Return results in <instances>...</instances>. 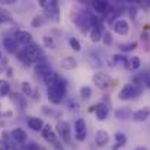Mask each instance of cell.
<instances>
[{"label": "cell", "mask_w": 150, "mask_h": 150, "mask_svg": "<svg viewBox=\"0 0 150 150\" xmlns=\"http://www.w3.org/2000/svg\"><path fill=\"white\" fill-rule=\"evenodd\" d=\"M15 40L18 41V44H22V45H29L31 42H34L32 41V34L29 32V31H23V29H19V31H16L15 32Z\"/></svg>", "instance_id": "cell-7"}, {"label": "cell", "mask_w": 150, "mask_h": 150, "mask_svg": "<svg viewBox=\"0 0 150 150\" xmlns=\"http://www.w3.org/2000/svg\"><path fill=\"white\" fill-rule=\"evenodd\" d=\"M52 147H54V150H66L64 149V146L61 144V142H60V140H57V142L52 144Z\"/></svg>", "instance_id": "cell-39"}, {"label": "cell", "mask_w": 150, "mask_h": 150, "mask_svg": "<svg viewBox=\"0 0 150 150\" xmlns=\"http://www.w3.org/2000/svg\"><path fill=\"white\" fill-rule=\"evenodd\" d=\"M92 82L95 83V86H96L98 89L105 91V89H108L109 85H111V77H109V74L105 73V71H98V73L93 74Z\"/></svg>", "instance_id": "cell-3"}, {"label": "cell", "mask_w": 150, "mask_h": 150, "mask_svg": "<svg viewBox=\"0 0 150 150\" xmlns=\"http://www.w3.org/2000/svg\"><path fill=\"white\" fill-rule=\"evenodd\" d=\"M44 22H45L44 16H42V15H37V16H34V18H32L31 25H32L34 28H41V26L44 25Z\"/></svg>", "instance_id": "cell-30"}, {"label": "cell", "mask_w": 150, "mask_h": 150, "mask_svg": "<svg viewBox=\"0 0 150 150\" xmlns=\"http://www.w3.org/2000/svg\"><path fill=\"white\" fill-rule=\"evenodd\" d=\"M92 7H93V10H95L96 13H99L102 16L111 12V4H109L108 1H102V0L93 1V3H92Z\"/></svg>", "instance_id": "cell-14"}, {"label": "cell", "mask_w": 150, "mask_h": 150, "mask_svg": "<svg viewBox=\"0 0 150 150\" xmlns=\"http://www.w3.org/2000/svg\"><path fill=\"white\" fill-rule=\"evenodd\" d=\"M128 15H130V16H131L133 19H134V18L137 16V9H136V6H131V7L128 9Z\"/></svg>", "instance_id": "cell-38"}, {"label": "cell", "mask_w": 150, "mask_h": 150, "mask_svg": "<svg viewBox=\"0 0 150 150\" xmlns=\"http://www.w3.org/2000/svg\"><path fill=\"white\" fill-rule=\"evenodd\" d=\"M89 37H91V41H92V42L98 44V42H100V41H102L103 32H102V29L93 28V29H91V31H89Z\"/></svg>", "instance_id": "cell-20"}, {"label": "cell", "mask_w": 150, "mask_h": 150, "mask_svg": "<svg viewBox=\"0 0 150 150\" xmlns=\"http://www.w3.org/2000/svg\"><path fill=\"white\" fill-rule=\"evenodd\" d=\"M134 150H147V149H146V147H143V146H140V147H136Z\"/></svg>", "instance_id": "cell-43"}, {"label": "cell", "mask_w": 150, "mask_h": 150, "mask_svg": "<svg viewBox=\"0 0 150 150\" xmlns=\"http://www.w3.org/2000/svg\"><path fill=\"white\" fill-rule=\"evenodd\" d=\"M112 29H114V32L118 34V35H127L128 31H130V25H128L127 21H124V19H118L117 22H114Z\"/></svg>", "instance_id": "cell-8"}, {"label": "cell", "mask_w": 150, "mask_h": 150, "mask_svg": "<svg viewBox=\"0 0 150 150\" xmlns=\"http://www.w3.org/2000/svg\"><path fill=\"white\" fill-rule=\"evenodd\" d=\"M118 48H120V51H122V52L133 51V50L137 48V41H133V42H122V44L118 45Z\"/></svg>", "instance_id": "cell-24"}, {"label": "cell", "mask_w": 150, "mask_h": 150, "mask_svg": "<svg viewBox=\"0 0 150 150\" xmlns=\"http://www.w3.org/2000/svg\"><path fill=\"white\" fill-rule=\"evenodd\" d=\"M52 71L51 66L48 64V61H40V63H35V73L37 76H40L41 79H44L47 74H50Z\"/></svg>", "instance_id": "cell-9"}, {"label": "cell", "mask_w": 150, "mask_h": 150, "mask_svg": "<svg viewBox=\"0 0 150 150\" xmlns=\"http://www.w3.org/2000/svg\"><path fill=\"white\" fill-rule=\"evenodd\" d=\"M88 63L91 64V67L98 69V70H99L100 67L103 66V63H102L100 57H99V55H96L95 52H89V54H88Z\"/></svg>", "instance_id": "cell-19"}, {"label": "cell", "mask_w": 150, "mask_h": 150, "mask_svg": "<svg viewBox=\"0 0 150 150\" xmlns=\"http://www.w3.org/2000/svg\"><path fill=\"white\" fill-rule=\"evenodd\" d=\"M28 127L34 131H42V128L45 127L44 121L41 118H37V117H31L28 118Z\"/></svg>", "instance_id": "cell-18"}, {"label": "cell", "mask_w": 150, "mask_h": 150, "mask_svg": "<svg viewBox=\"0 0 150 150\" xmlns=\"http://www.w3.org/2000/svg\"><path fill=\"white\" fill-rule=\"evenodd\" d=\"M69 45L71 47V50L76 51V52H80V51H82V45H80L79 40H76L74 37H70V38H69Z\"/></svg>", "instance_id": "cell-31"}, {"label": "cell", "mask_w": 150, "mask_h": 150, "mask_svg": "<svg viewBox=\"0 0 150 150\" xmlns=\"http://www.w3.org/2000/svg\"><path fill=\"white\" fill-rule=\"evenodd\" d=\"M47 10V13H48V16H50L52 21H58L60 19V7H58V3L55 1V0H51L50 4H48V7L45 9Z\"/></svg>", "instance_id": "cell-16"}, {"label": "cell", "mask_w": 150, "mask_h": 150, "mask_svg": "<svg viewBox=\"0 0 150 150\" xmlns=\"http://www.w3.org/2000/svg\"><path fill=\"white\" fill-rule=\"evenodd\" d=\"M79 93H80L82 99H85V100L91 99V96H92V88L91 86H82L80 91H79Z\"/></svg>", "instance_id": "cell-28"}, {"label": "cell", "mask_w": 150, "mask_h": 150, "mask_svg": "<svg viewBox=\"0 0 150 150\" xmlns=\"http://www.w3.org/2000/svg\"><path fill=\"white\" fill-rule=\"evenodd\" d=\"M89 25H91V29H93V28L102 29V23L96 15H89Z\"/></svg>", "instance_id": "cell-27"}, {"label": "cell", "mask_w": 150, "mask_h": 150, "mask_svg": "<svg viewBox=\"0 0 150 150\" xmlns=\"http://www.w3.org/2000/svg\"><path fill=\"white\" fill-rule=\"evenodd\" d=\"M134 92H136V86H134L133 83H127V85H124L122 89L120 91V93H118V99L120 100L136 99Z\"/></svg>", "instance_id": "cell-5"}, {"label": "cell", "mask_w": 150, "mask_h": 150, "mask_svg": "<svg viewBox=\"0 0 150 150\" xmlns=\"http://www.w3.org/2000/svg\"><path fill=\"white\" fill-rule=\"evenodd\" d=\"M69 109H70V111H79V103L70 102V103H69Z\"/></svg>", "instance_id": "cell-41"}, {"label": "cell", "mask_w": 150, "mask_h": 150, "mask_svg": "<svg viewBox=\"0 0 150 150\" xmlns=\"http://www.w3.org/2000/svg\"><path fill=\"white\" fill-rule=\"evenodd\" d=\"M139 6L142 9H150V0H143V1H139Z\"/></svg>", "instance_id": "cell-37"}, {"label": "cell", "mask_w": 150, "mask_h": 150, "mask_svg": "<svg viewBox=\"0 0 150 150\" xmlns=\"http://www.w3.org/2000/svg\"><path fill=\"white\" fill-rule=\"evenodd\" d=\"M114 137H115V142H117V144H118V146H121V147H122V146H125V143H127V136H125L124 133L117 131Z\"/></svg>", "instance_id": "cell-33"}, {"label": "cell", "mask_w": 150, "mask_h": 150, "mask_svg": "<svg viewBox=\"0 0 150 150\" xmlns=\"http://www.w3.org/2000/svg\"><path fill=\"white\" fill-rule=\"evenodd\" d=\"M41 134H42V139L47 140V142L51 143V144H54V143L58 140V139H57V133L52 130V127H51L50 124H45V127L42 128Z\"/></svg>", "instance_id": "cell-13"}, {"label": "cell", "mask_w": 150, "mask_h": 150, "mask_svg": "<svg viewBox=\"0 0 150 150\" xmlns=\"http://www.w3.org/2000/svg\"><path fill=\"white\" fill-rule=\"evenodd\" d=\"M88 136V127H86V121L83 118H77L74 121V137L77 142H85Z\"/></svg>", "instance_id": "cell-4"}, {"label": "cell", "mask_w": 150, "mask_h": 150, "mask_svg": "<svg viewBox=\"0 0 150 150\" xmlns=\"http://www.w3.org/2000/svg\"><path fill=\"white\" fill-rule=\"evenodd\" d=\"M47 93H48V100L51 103H55V105L61 103V100L64 99V96L67 95V83H66V80L63 77H58L57 82H54L52 85L48 86Z\"/></svg>", "instance_id": "cell-1"}, {"label": "cell", "mask_w": 150, "mask_h": 150, "mask_svg": "<svg viewBox=\"0 0 150 150\" xmlns=\"http://www.w3.org/2000/svg\"><path fill=\"white\" fill-rule=\"evenodd\" d=\"M0 150H10V146H9V142L7 140L0 139Z\"/></svg>", "instance_id": "cell-36"}, {"label": "cell", "mask_w": 150, "mask_h": 150, "mask_svg": "<svg viewBox=\"0 0 150 150\" xmlns=\"http://www.w3.org/2000/svg\"><path fill=\"white\" fill-rule=\"evenodd\" d=\"M26 149L28 150H41V147H40L37 143H29V144L26 146Z\"/></svg>", "instance_id": "cell-40"}, {"label": "cell", "mask_w": 150, "mask_h": 150, "mask_svg": "<svg viewBox=\"0 0 150 150\" xmlns=\"http://www.w3.org/2000/svg\"><path fill=\"white\" fill-rule=\"evenodd\" d=\"M140 57H137V55H134V57H131V58H128V70H137V69H140Z\"/></svg>", "instance_id": "cell-26"}, {"label": "cell", "mask_w": 150, "mask_h": 150, "mask_svg": "<svg viewBox=\"0 0 150 150\" xmlns=\"http://www.w3.org/2000/svg\"><path fill=\"white\" fill-rule=\"evenodd\" d=\"M3 47H4V50L7 51L9 54H18L19 51H18V41L13 38V37H6V38H3Z\"/></svg>", "instance_id": "cell-11"}, {"label": "cell", "mask_w": 150, "mask_h": 150, "mask_svg": "<svg viewBox=\"0 0 150 150\" xmlns=\"http://www.w3.org/2000/svg\"><path fill=\"white\" fill-rule=\"evenodd\" d=\"M131 117H133V114H131V111L128 108H120V109L115 111V118H118V120L124 121V120H128Z\"/></svg>", "instance_id": "cell-21"}, {"label": "cell", "mask_w": 150, "mask_h": 150, "mask_svg": "<svg viewBox=\"0 0 150 150\" xmlns=\"http://www.w3.org/2000/svg\"><path fill=\"white\" fill-rule=\"evenodd\" d=\"M109 143V134L105 130H98L95 133V144L98 147H105Z\"/></svg>", "instance_id": "cell-15"}, {"label": "cell", "mask_w": 150, "mask_h": 150, "mask_svg": "<svg viewBox=\"0 0 150 150\" xmlns=\"http://www.w3.org/2000/svg\"><path fill=\"white\" fill-rule=\"evenodd\" d=\"M102 42H103V45L105 47H108V45H111L112 42H114V38H112V34L111 32H103V37H102Z\"/></svg>", "instance_id": "cell-34"}, {"label": "cell", "mask_w": 150, "mask_h": 150, "mask_svg": "<svg viewBox=\"0 0 150 150\" xmlns=\"http://www.w3.org/2000/svg\"><path fill=\"white\" fill-rule=\"evenodd\" d=\"M3 61V57H1V51H0V63Z\"/></svg>", "instance_id": "cell-44"}, {"label": "cell", "mask_w": 150, "mask_h": 150, "mask_svg": "<svg viewBox=\"0 0 150 150\" xmlns=\"http://www.w3.org/2000/svg\"><path fill=\"white\" fill-rule=\"evenodd\" d=\"M16 57H18V60H19L23 66H32V64H34V61H32L31 57L25 52V50H21L18 54H16Z\"/></svg>", "instance_id": "cell-22"}, {"label": "cell", "mask_w": 150, "mask_h": 150, "mask_svg": "<svg viewBox=\"0 0 150 150\" xmlns=\"http://www.w3.org/2000/svg\"><path fill=\"white\" fill-rule=\"evenodd\" d=\"M10 136H12L13 142L18 143V144H23V143H26V140H28L26 131L22 130V128H19V127H18V128H13L12 133H10Z\"/></svg>", "instance_id": "cell-10"}, {"label": "cell", "mask_w": 150, "mask_h": 150, "mask_svg": "<svg viewBox=\"0 0 150 150\" xmlns=\"http://www.w3.org/2000/svg\"><path fill=\"white\" fill-rule=\"evenodd\" d=\"M42 44H44L45 48H50V50H54V48H55V41H54V38H52V37H48V35L42 37Z\"/></svg>", "instance_id": "cell-32"}, {"label": "cell", "mask_w": 150, "mask_h": 150, "mask_svg": "<svg viewBox=\"0 0 150 150\" xmlns=\"http://www.w3.org/2000/svg\"><path fill=\"white\" fill-rule=\"evenodd\" d=\"M10 93V85L7 80H0V98L7 96Z\"/></svg>", "instance_id": "cell-25"}, {"label": "cell", "mask_w": 150, "mask_h": 150, "mask_svg": "<svg viewBox=\"0 0 150 150\" xmlns=\"http://www.w3.org/2000/svg\"><path fill=\"white\" fill-rule=\"evenodd\" d=\"M6 22H12V16H10V12L0 7V23H6Z\"/></svg>", "instance_id": "cell-29"}, {"label": "cell", "mask_w": 150, "mask_h": 150, "mask_svg": "<svg viewBox=\"0 0 150 150\" xmlns=\"http://www.w3.org/2000/svg\"><path fill=\"white\" fill-rule=\"evenodd\" d=\"M91 111H95V115L99 121H105L108 118V114H109V106L103 102H99V103L93 105L91 108Z\"/></svg>", "instance_id": "cell-6"}, {"label": "cell", "mask_w": 150, "mask_h": 150, "mask_svg": "<svg viewBox=\"0 0 150 150\" xmlns=\"http://www.w3.org/2000/svg\"><path fill=\"white\" fill-rule=\"evenodd\" d=\"M21 89H22V93H23L25 96H34L35 89L31 86L29 82H22V83H21Z\"/></svg>", "instance_id": "cell-23"}, {"label": "cell", "mask_w": 150, "mask_h": 150, "mask_svg": "<svg viewBox=\"0 0 150 150\" xmlns=\"http://www.w3.org/2000/svg\"><path fill=\"white\" fill-rule=\"evenodd\" d=\"M150 117V108H142V109H137V111H134L133 112V117H131V120L133 121H136V122H144V121H147V118Z\"/></svg>", "instance_id": "cell-12"}, {"label": "cell", "mask_w": 150, "mask_h": 150, "mask_svg": "<svg viewBox=\"0 0 150 150\" xmlns=\"http://www.w3.org/2000/svg\"><path fill=\"white\" fill-rule=\"evenodd\" d=\"M77 58H74V57H71V55H67V57H64L63 60H61V63H60V66H61V69L63 70H73V69H76L77 67Z\"/></svg>", "instance_id": "cell-17"}, {"label": "cell", "mask_w": 150, "mask_h": 150, "mask_svg": "<svg viewBox=\"0 0 150 150\" xmlns=\"http://www.w3.org/2000/svg\"><path fill=\"white\" fill-rule=\"evenodd\" d=\"M117 64H120V54H114L111 57V60L108 61V66L109 67H115Z\"/></svg>", "instance_id": "cell-35"}, {"label": "cell", "mask_w": 150, "mask_h": 150, "mask_svg": "<svg viewBox=\"0 0 150 150\" xmlns=\"http://www.w3.org/2000/svg\"><path fill=\"white\" fill-rule=\"evenodd\" d=\"M15 3V0H1V4H12Z\"/></svg>", "instance_id": "cell-42"}, {"label": "cell", "mask_w": 150, "mask_h": 150, "mask_svg": "<svg viewBox=\"0 0 150 150\" xmlns=\"http://www.w3.org/2000/svg\"><path fill=\"white\" fill-rule=\"evenodd\" d=\"M55 133H57V136L61 139V142H64L66 144H70V143H71V130H70L69 122H66V121H58V122L55 124Z\"/></svg>", "instance_id": "cell-2"}]
</instances>
